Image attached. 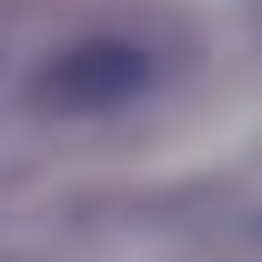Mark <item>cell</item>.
Instances as JSON below:
<instances>
[{
    "instance_id": "obj_1",
    "label": "cell",
    "mask_w": 262,
    "mask_h": 262,
    "mask_svg": "<svg viewBox=\"0 0 262 262\" xmlns=\"http://www.w3.org/2000/svg\"><path fill=\"white\" fill-rule=\"evenodd\" d=\"M151 81V51L141 40H71V51H51L31 81L40 111H111V101H131Z\"/></svg>"
}]
</instances>
